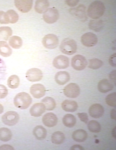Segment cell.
I'll use <instances>...</instances> for the list:
<instances>
[{
  "instance_id": "1",
  "label": "cell",
  "mask_w": 116,
  "mask_h": 150,
  "mask_svg": "<svg viewBox=\"0 0 116 150\" xmlns=\"http://www.w3.org/2000/svg\"><path fill=\"white\" fill-rule=\"evenodd\" d=\"M105 10V6L102 2L95 1L89 5L87 11V14L91 18L97 19L103 16Z\"/></svg>"
},
{
  "instance_id": "2",
  "label": "cell",
  "mask_w": 116,
  "mask_h": 150,
  "mask_svg": "<svg viewBox=\"0 0 116 150\" xmlns=\"http://www.w3.org/2000/svg\"><path fill=\"white\" fill-rule=\"evenodd\" d=\"M32 102V99L30 95L25 92H21L17 94L14 99V103L17 108L21 109L27 108Z\"/></svg>"
},
{
  "instance_id": "3",
  "label": "cell",
  "mask_w": 116,
  "mask_h": 150,
  "mask_svg": "<svg viewBox=\"0 0 116 150\" xmlns=\"http://www.w3.org/2000/svg\"><path fill=\"white\" fill-rule=\"evenodd\" d=\"M59 49L63 53L68 55H72L77 51V43L73 39L66 38L61 42Z\"/></svg>"
},
{
  "instance_id": "4",
  "label": "cell",
  "mask_w": 116,
  "mask_h": 150,
  "mask_svg": "<svg viewBox=\"0 0 116 150\" xmlns=\"http://www.w3.org/2000/svg\"><path fill=\"white\" fill-rule=\"evenodd\" d=\"M19 118L18 114L14 111H9L5 113L2 116L3 123L8 126H12L16 124Z\"/></svg>"
},
{
  "instance_id": "5",
  "label": "cell",
  "mask_w": 116,
  "mask_h": 150,
  "mask_svg": "<svg viewBox=\"0 0 116 150\" xmlns=\"http://www.w3.org/2000/svg\"><path fill=\"white\" fill-rule=\"evenodd\" d=\"M87 64L85 58L81 55H77L74 56L71 60V65L72 68L77 71L84 69Z\"/></svg>"
},
{
  "instance_id": "6",
  "label": "cell",
  "mask_w": 116,
  "mask_h": 150,
  "mask_svg": "<svg viewBox=\"0 0 116 150\" xmlns=\"http://www.w3.org/2000/svg\"><path fill=\"white\" fill-rule=\"evenodd\" d=\"M42 43L46 48L52 49L56 48L59 44V40L57 36L53 34H48L43 38Z\"/></svg>"
},
{
  "instance_id": "7",
  "label": "cell",
  "mask_w": 116,
  "mask_h": 150,
  "mask_svg": "<svg viewBox=\"0 0 116 150\" xmlns=\"http://www.w3.org/2000/svg\"><path fill=\"white\" fill-rule=\"evenodd\" d=\"M59 14L57 10L55 8H48L44 13L43 17L44 21L49 24L56 22L59 18Z\"/></svg>"
},
{
  "instance_id": "8",
  "label": "cell",
  "mask_w": 116,
  "mask_h": 150,
  "mask_svg": "<svg viewBox=\"0 0 116 150\" xmlns=\"http://www.w3.org/2000/svg\"><path fill=\"white\" fill-rule=\"evenodd\" d=\"M81 42L85 46L92 47L95 45L98 42V38L94 34L90 32L83 34L81 37Z\"/></svg>"
},
{
  "instance_id": "9",
  "label": "cell",
  "mask_w": 116,
  "mask_h": 150,
  "mask_svg": "<svg viewBox=\"0 0 116 150\" xmlns=\"http://www.w3.org/2000/svg\"><path fill=\"white\" fill-rule=\"evenodd\" d=\"M80 90L79 86L75 83H70L64 88V93L67 97L76 98L80 94Z\"/></svg>"
},
{
  "instance_id": "10",
  "label": "cell",
  "mask_w": 116,
  "mask_h": 150,
  "mask_svg": "<svg viewBox=\"0 0 116 150\" xmlns=\"http://www.w3.org/2000/svg\"><path fill=\"white\" fill-rule=\"evenodd\" d=\"M43 77L42 71L37 68H32L29 69L26 73L27 79L31 82L39 81L42 79Z\"/></svg>"
},
{
  "instance_id": "11",
  "label": "cell",
  "mask_w": 116,
  "mask_h": 150,
  "mask_svg": "<svg viewBox=\"0 0 116 150\" xmlns=\"http://www.w3.org/2000/svg\"><path fill=\"white\" fill-rule=\"evenodd\" d=\"M52 64L57 69H65L69 66V59L65 55H59L54 59Z\"/></svg>"
},
{
  "instance_id": "12",
  "label": "cell",
  "mask_w": 116,
  "mask_h": 150,
  "mask_svg": "<svg viewBox=\"0 0 116 150\" xmlns=\"http://www.w3.org/2000/svg\"><path fill=\"white\" fill-rule=\"evenodd\" d=\"M14 4L17 9L22 13H26L31 9L33 5L32 0H16Z\"/></svg>"
},
{
  "instance_id": "13",
  "label": "cell",
  "mask_w": 116,
  "mask_h": 150,
  "mask_svg": "<svg viewBox=\"0 0 116 150\" xmlns=\"http://www.w3.org/2000/svg\"><path fill=\"white\" fill-rule=\"evenodd\" d=\"M46 89L44 86L40 84L32 85L30 88V92L32 96L39 99L43 97L46 93Z\"/></svg>"
},
{
  "instance_id": "14",
  "label": "cell",
  "mask_w": 116,
  "mask_h": 150,
  "mask_svg": "<svg viewBox=\"0 0 116 150\" xmlns=\"http://www.w3.org/2000/svg\"><path fill=\"white\" fill-rule=\"evenodd\" d=\"M70 12L73 16L82 21H84L86 19V7L84 5L81 4L76 8L70 9Z\"/></svg>"
},
{
  "instance_id": "15",
  "label": "cell",
  "mask_w": 116,
  "mask_h": 150,
  "mask_svg": "<svg viewBox=\"0 0 116 150\" xmlns=\"http://www.w3.org/2000/svg\"><path fill=\"white\" fill-rule=\"evenodd\" d=\"M90 116L95 118H98L103 114L104 109L102 105L99 104L95 103L91 105L88 110Z\"/></svg>"
},
{
  "instance_id": "16",
  "label": "cell",
  "mask_w": 116,
  "mask_h": 150,
  "mask_svg": "<svg viewBox=\"0 0 116 150\" xmlns=\"http://www.w3.org/2000/svg\"><path fill=\"white\" fill-rule=\"evenodd\" d=\"M42 121L43 124L46 126L52 127L57 125L58 118L54 114L49 112L43 116Z\"/></svg>"
},
{
  "instance_id": "17",
  "label": "cell",
  "mask_w": 116,
  "mask_h": 150,
  "mask_svg": "<svg viewBox=\"0 0 116 150\" xmlns=\"http://www.w3.org/2000/svg\"><path fill=\"white\" fill-rule=\"evenodd\" d=\"M46 110L45 106L43 103H37L31 107L30 112L31 116L39 117L42 115L45 112Z\"/></svg>"
},
{
  "instance_id": "18",
  "label": "cell",
  "mask_w": 116,
  "mask_h": 150,
  "mask_svg": "<svg viewBox=\"0 0 116 150\" xmlns=\"http://www.w3.org/2000/svg\"><path fill=\"white\" fill-rule=\"evenodd\" d=\"M97 87L100 92L104 93L112 90L114 86L111 81L106 79H104L99 82Z\"/></svg>"
},
{
  "instance_id": "19",
  "label": "cell",
  "mask_w": 116,
  "mask_h": 150,
  "mask_svg": "<svg viewBox=\"0 0 116 150\" xmlns=\"http://www.w3.org/2000/svg\"><path fill=\"white\" fill-rule=\"evenodd\" d=\"M55 79L57 84L59 85H64L69 80L70 75L66 71H60L55 74Z\"/></svg>"
},
{
  "instance_id": "20",
  "label": "cell",
  "mask_w": 116,
  "mask_h": 150,
  "mask_svg": "<svg viewBox=\"0 0 116 150\" xmlns=\"http://www.w3.org/2000/svg\"><path fill=\"white\" fill-rule=\"evenodd\" d=\"M61 107L65 111L73 112L77 110L78 105L77 102L75 101L66 100L62 102Z\"/></svg>"
},
{
  "instance_id": "21",
  "label": "cell",
  "mask_w": 116,
  "mask_h": 150,
  "mask_svg": "<svg viewBox=\"0 0 116 150\" xmlns=\"http://www.w3.org/2000/svg\"><path fill=\"white\" fill-rule=\"evenodd\" d=\"M88 134L87 132L83 129H78L74 131L72 134V137L75 141L82 142L87 139Z\"/></svg>"
},
{
  "instance_id": "22",
  "label": "cell",
  "mask_w": 116,
  "mask_h": 150,
  "mask_svg": "<svg viewBox=\"0 0 116 150\" xmlns=\"http://www.w3.org/2000/svg\"><path fill=\"white\" fill-rule=\"evenodd\" d=\"M49 5V3L48 0H37L35 3V10L39 13H43L48 9Z\"/></svg>"
},
{
  "instance_id": "23",
  "label": "cell",
  "mask_w": 116,
  "mask_h": 150,
  "mask_svg": "<svg viewBox=\"0 0 116 150\" xmlns=\"http://www.w3.org/2000/svg\"><path fill=\"white\" fill-rule=\"evenodd\" d=\"M33 133L37 139L39 140H42L46 137L47 131L42 126L38 125L34 129Z\"/></svg>"
},
{
  "instance_id": "24",
  "label": "cell",
  "mask_w": 116,
  "mask_h": 150,
  "mask_svg": "<svg viewBox=\"0 0 116 150\" xmlns=\"http://www.w3.org/2000/svg\"><path fill=\"white\" fill-rule=\"evenodd\" d=\"M12 50L7 43L4 41H0V55L4 57L10 56L12 53Z\"/></svg>"
},
{
  "instance_id": "25",
  "label": "cell",
  "mask_w": 116,
  "mask_h": 150,
  "mask_svg": "<svg viewBox=\"0 0 116 150\" xmlns=\"http://www.w3.org/2000/svg\"><path fill=\"white\" fill-rule=\"evenodd\" d=\"M89 28L95 32H99L103 28L104 23L103 21L97 19L90 20L88 24Z\"/></svg>"
},
{
  "instance_id": "26",
  "label": "cell",
  "mask_w": 116,
  "mask_h": 150,
  "mask_svg": "<svg viewBox=\"0 0 116 150\" xmlns=\"http://www.w3.org/2000/svg\"><path fill=\"white\" fill-rule=\"evenodd\" d=\"M11 28L8 26L0 27V41L7 40L12 34Z\"/></svg>"
},
{
  "instance_id": "27",
  "label": "cell",
  "mask_w": 116,
  "mask_h": 150,
  "mask_svg": "<svg viewBox=\"0 0 116 150\" xmlns=\"http://www.w3.org/2000/svg\"><path fill=\"white\" fill-rule=\"evenodd\" d=\"M62 121L63 124L66 127H72L75 125L76 120L73 115L71 114H67L64 116Z\"/></svg>"
},
{
  "instance_id": "28",
  "label": "cell",
  "mask_w": 116,
  "mask_h": 150,
  "mask_svg": "<svg viewBox=\"0 0 116 150\" xmlns=\"http://www.w3.org/2000/svg\"><path fill=\"white\" fill-rule=\"evenodd\" d=\"M65 136L63 133L59 131L54 132L51 137V141L55 144H60L64 141Z\"/></svg>"
},
{
  "instance_id": "29",
  "label": "cell",
  "mask_w": 116,
  "mask_h": 150,
  "mask_svg": "<svg viewBox=\"0 0 116 150\" xmlns=\"http://www.w3.org/2000/svg\"><path fill=\"white\" fill-rule=\"evenodd\" d=\"M9 43L13 48L18 49L21 47L22 45V40L20 37L14 36L10 38Z\"/></svg>"
},
{
  "instance_id": "30",
  "label": "cell",
  "mask_w": 116,
  "mask_h": 150,
  "mask_svg": "<svg viewBox=\"0 0 116 150\" xmlns=\"http://www.w3.org/2000/svg\"><path fill=\"white\" fill-rule=\"evenodd\" d=\"M12 137L11 131L6 127L0 128V140L3 142H7L10 140Z\"/></svg>"
},
{
  "instance_id": "31",
  "label": "cell",
  "mask_w": 116,
  "mask_h": 150,
  "mask_svg": "<svg viewBox=\"0 0 116 150\" xmlns=\"http://www.w3.org/2000/svg\"><path fill=\"white\" fill-rule=\"evenodd\" d=\"M41 102L44 104L46 109L48 110H52L56 107V104L55 100L50 97H45L42 99Z\"/></svg>"
},
{
  "instance_id": "32",
  "label": "cell",
  "mask_w": 116,
  "mask_h": 150,
  "mask_svg": "<svg viewBox=\"0 0 116 150\" xmlns=\"http://www.w3.org/2000/svg\"><path fill=\"white\" fill-rule=\"evenodd\" d=\"M20 79L16 75H12L9 77L7 80V85L11 88H17L19 84Z\"/></svg>"
},
{
  "instance_id": "33",
  "label": "cell",
  "mask_w": 116,
  "mask_h": 150,
  "mask_svg": "<svg viewBox=\"0 0 116 150\" xmlns=\"http://www.w3.org/2000/svg\"><path fill=\"white\" fill-rule=\"evenodd\" d=\"M88 128L91 132L94 133L99 132L101 129V127L99 123L95 120L90 121L88 124Z\"/></svg>"
},
{
  "instance_id": "34",
  "label": "cell",
  "mask_w": 116,
  "mask_h": 150,
  "mask_svg": "<svg viewBox=\"0 0 116 150\" xmlns=\"http://www.w3.org/2000/svg\"><path fill=\"white\" fill-rule=\"evenodd\" d=\"M6 12L9 23H16L19 19V16L17 13L13 10H8Z\"/></svg>"
},
{
  "instance_id": "35",
  "label": "cell",
  "mask_w": 116,
  "mask_h": 150,
  "mask_svg": "<svg viewBox=\"0 0 116 150\" xmlns=\"http://www.w3.org/2000/svg\"><path fill=\"white\" fill-rule=\"evenodd\" d=\"M103 64V62L97 58H93L89 60L88 67L91 69H96L99 68Z\"/></svg>"
},
{
  "instance_id": "36",
  "label": "cell",
  "mask_w": 116,
  "mask_h": 150,
  "mask_svg": "<svg viewBox=\"0 0 116 150\" xmlns=\"http://www.w3.org/2000/svg\"><path fill=\"white\" fill-rule=\"evenodd\" d=\"M116 93L113 92L108 94L106 97L105 101L109 106L115 107L116 105Z\"/></svg>"
},
{
  "instance_id": "37",
  "label": "cell",
  "mask_w": 116,
  "mask_h": 150,
  "mask_svg": "<svg viewBox=\"0 0 116 150\" xmlns=\"http://www.w3.org/2000/svg\"><path fill=\"white\" fill-rule=\"evenodd\" d=\"M0 23L2 24L9 23L6 12L2 11H0Z\"/></svg>"
},
{
  "instance_id": "38",
  "label": "cell",
  "mask_w": 116,
  "mask_h": 150,
  "mask_svg": "<svg viewBox=\"0 0 116 150\" xmlns=\"http://www.w3.org/2000/svg\"><path fill=\"white\" fill-rule=\"evenodd\" d=\"M8 93V90L4 85L0 84V99H2L6 96Z\"/></svg>"
},
{
  "instance_id": "39",
  "label": "cell",
  "mask_w": 116,
  "mask_h": 150,
  "mask_svg": "<svg viewBox=\"0 0 116 150\" xmlns=\"http://www.w3.org/2000/svg\"><path fill=\"white\" fill-rule=\"evenodd\" d=\"M77 115L80 120L86 124L88 120V115L86 112L78 113Z\"/></svg>"
},
{
  "instance_id": "40",
  "label": "cell",
  "mask_w": 116,
  "mask_h": 150,
  "mask_svg": "<svg viewBox=\"0 0 116 150\" xmlns=\"http://www.w3.org/2000/svg\"><path fill=\"white\" fill-rule=\"evenodd\" d=\"M116 53H114L110 56L109 59L110 64L113 67L116 66Z\"/></svg>"
},
{
  "instance_id": "41",
  "label": "cell",
  "mask_w": 116,
  "mask_h": 150,
  "mask_svg": "<svg viewBox=\"0 0 116 150\" xmlns=\"http://www.w3.org/2000/svg\"><path fill=\"white\" fill-rule=\"evenodd\" d=\"M79 1L77 0H66L65 1L66 4L70 7H74L76 5Z\"/></svg>"
},
{
  "instance_id": "42",
  "label": "cell",
  "mask_w": 116,
  "mask_h": 150,
  "mask_svg": "<svg viewBox=\"0 0 116 150\" xmlns=\"http://www.w3.org/2000/svg\"><path fill=\"white\" fill-rule=\"evenodd\" d=\"M109 77L112 82H115L116 71L115 70L111 72L109 75Z\"/></svg>"
},
{
  "instance_id": "43",
  "label": "cell",
  "mask_w": 116,
  "mask_h": 150,
  "mask_svg": "<svg viewBox=\"0 0 116 150\" xmlns=\"http://www.w3.org/2000/svg\"><path fill=\"white\" fill-rule=\"evenodd\" d=\"M14 148L11 146L8 145H2L0 146V150H14Z\"/></svg>"
},
{
  "instance_id": "44",
  "label": "cell",
  "mask_w": 116,
  "mask_h": 150,
  "mask_svg": "<svg viewBox=\"0 0 116 150\" xmlns=\"http://www.w3.org/2000/svg\"><path fill=\"white\" fill-rule=\"evenodd\" d=\"M70 150H84V148L78 145H75L72 146Z\"/></svg>"
},
{
  "instance_id": "45",
  "label": "cell",
  "mask_w": 116,
  "mask_h": 150,
  "mask_svg": "<svg viewBox=\"0 0 116 150\" xmlns=\"http://www.w3.org/2000/svg\"><path fill=\"white\" fill-rule=\"evenodd\" d=\"M110 116L111 118L113 119H116V111L115 109H112L110 112Z\"/></svg>"
},
{
  "instance_id": "46",
  "label": "cell",
  "mask_w": 116,
  "mask_h": 150,
  "mask_svg": "<svg viewBox=\"0 0 116 150\" xmlns=\"http://www.w3.org/2000/svg\"><path fill=\"white\" fill-rule=\"evenodd\" d=\"M3 111V105L0 103V114L2 113Z\"/></svg>"
},
{
  "instance_id": "47",
  "label": "cell",
  "mask_w": 116,
  "mask_h": 150,
  "mask_svg": "<svg viewBox=\"0 0 116 150\" xmlns=\"http://www.w3.org/2000/svg\"><path fill=\"white\" fill-rule=\"evenodd\" d=\"M115 127L114 128L112 131V135L115 138L116 137V133H115Z\"/></svg>"
},
{
  "instance_id": "48",
  "label": "cell",
  "mask_w": 116,
  "mask_h": 150,
  "mask_svg": "<svg viewBox=\"0 0 116 150\" xmlns=\"http://www.w3.org/2000/svg\"><path fill=\"white\" fill-rule=\"evenodd\" d=\"M1 62V60L0 58V64Z\"/></svg>"
}]
</instances>
